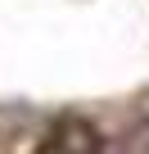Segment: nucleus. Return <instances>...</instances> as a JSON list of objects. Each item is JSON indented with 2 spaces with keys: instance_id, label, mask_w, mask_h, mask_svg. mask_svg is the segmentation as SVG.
<instances>
[{
  "instance_id": "f257e3e1",
  "label": "nucleus",
  "mask_w": 149,
  "mask_h": 154,
  "mask_svg": "<svg viewBox=\"0 0 149 154\" xmlns=\"http://www.w3.org/2000/svg\"><path fill=\"white\" fill-rule=\"evenodd\" d=\"M54 154H100V136H95V127L82 122V118H63V122H59Z\"/></svg>"
}]
</instances>
